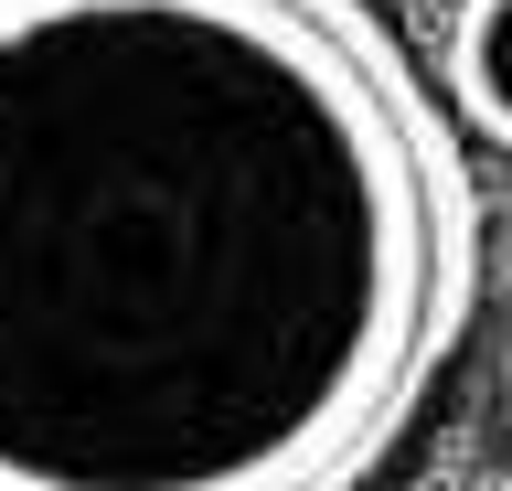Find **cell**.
<instances>
[{"label": "cell", "instance_id": "6da1fadb", "mask_svg": "<svg viewBox=\"0 0 512 491\" xmlns=\"http://www.w3.org/2000/svg\"><path fill=\"white\" fill-rule=\"evenodd\" d=\"M470 310L374 0H0V491H363Z\"/></svg>", "mask_w": 512, "mask_h": 491}, {"label": "cell", "instance_id": "7a4b0ae2", "mask_svg": "<svg viewBox=\"0 0 512 491\" xmlns=\"http://www.w3.org/2000/svg\"><path fill=\"white\" fill-rule=\"evenodd\" d=\"M448 97L480 139L512 150V0H459V33H448Z\"/></svg>", "mask_w": 512, "mask_h": 491}, {"label": "cell", "instance_id": "3957f363", "mask_svg": "<svg viewBox=\"0 0 512 491\" xmlns=\"http://www.w3.org/2000/svg\"><path fill=\"white\" fill-rule=\"evenodd\" d=\"M502 406H512V374H502Z\"/></svg>", "mask_w": 512, "mask_h": 491}]
</instances>
